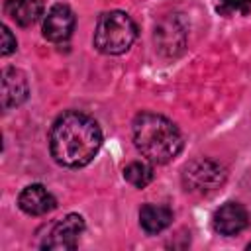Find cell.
<instances>
[{
    "label": "cell",
    "instance_id": "9",
    "mask_svg": "<svg viewBox=\"0 0 251 251\" xmlns=\"http://www.w3.org/2000/svg\"><path fill=\"white\" fill-rule=\"evenodd\" d=\"M18 206L27 216H45L57 206V202L43 184H29L20 192Z\"/></svg>",
    "mask_w": 251,
    "mask_h": 251
},
{
    "label": "cell",
    "instance_id": "6",
    "mask_svg": "<svg viewBox=\"0 0 251 251\" xmlns=\"http://www.w3.org/2000/svg\"><path fill=\"white\" fill-rule=\"evenodd\" d=\"M75 29V14L67 4H55L43 20V37L53 43L67 41Z\"/></svg>",
    "mask_w": 251,
    "mask_h": 251
},
{
    "label": "cell",
    "instance_id": "10",
    "mask_svg": "<svg viewBox=\"0 0 251 251\" xmlns=\"http://www.w3.org/2000/svg\"><path fill=\"white\" fill-rule=\"evenodd\" d=\"M4 10L18 25L29 27L39 20L43 6L41 0H6Z\"/></svg>",
    "mask_w": 251,
    "mask_h": 251
},
{
    "label": "cell",
    "instance_id": "2",
    "mask_svg": "<svg viewBox=\"0 0 251 251\" xmlns=\"http://www.w3.org/2000/svg\"><path fill=\"white\" fill-rule=\"evenodd\" d=\"M131 131L137 151L151 163L165 165L173 161L182 149V135L178 127L161 114H137Z\"/></svg>",
    "mask_w": 251,
    "mask_h": 251
},
{
    "label": "cell",
    "instance_id": "12",
    "mask_svg": "<svg viewBox=\"0 0 251 251\" xmlns=\"http://www.w3.org/2000/svg\"><path fill=\"white\" fill-rule=\"evenodd\" d=\"M124 178L135 188H145L153 180V167L145 161H131L124 169Z\"/></svg>",
    "mask_w": 251,
    "mask_h": 251
},
{
    "label": "cell",
    "instance_id": "11",
    "mask_svg": "<svg viewBox=\"0 0 251 251\" xmlns=\"http://www.w3.org/2000/svg\"><path fill=\"white\" fill-rule=\"evenodd\" d=\"M173 222V212L163 204H145L139 210V224L147 233H159Z\"/></svg>",
    "mask_w": 251,
    "mask_h": 251
},
{
    "label": "cell",
    "instance_id": "8",
    "mask_svg": "<svg viewBox=\"0 0 251 251\" xmlns=\"http://www.w3.org/2000/svg\"><path fill=\"white\" fill-rule=\"evenodd\" d=\"M29 96V84L25 75L20 69H4L2 71V108L10 110L24 104Z\"/></svg>",
    "mask_w": 251,
    "mask_h": 251
},
{
    "label": "cell",
    "instance_id": "14",
    "mask_svg": "<svg viewBox=\"0 0 251 251\" xmlns=\"http://www.w3.org/2000/svg\"><path fill=\"white\" fill-rule=\"evenodd\" d=\"M16 47H18L16 37L12 35V31H10L6 25H2V45H0V53H2V55H10V53L16 51Z\"/></svg>",
    "mask_w": 251,
    "mask_h": 251
},
{
    "label": "cell",
    "instance_id": "1",
    "mask_svg": "<svg viewBox=\"0 0 251 251\" xmlns=\"http://www.w3.org/2000/svg\"><path fill=\"white\" fill-rule=\"evenodd\" d=\"M102 145V131L88 114L69 110L61 114L49 131L51 157L69 169L88 165Z\"/></svg>",
    "mask_w": 251,
    "mask_h": 251
},
{
    "label": "cell",
    "instance_id": "5",
    "mask_svg": "<svg viewBox=\"0 0 251 251\" xmlns=\"http://www.w3.org/2000/svg\"><path fill=\"white\" fill-rule=\"evenodd\" d=\"M84 231V220L78 214H69L57 224H53L51 231L43 241V249L51 251H69L78 245V237Z\"/></svg>",
    "mask_w": 251,
    "mask_h": 251
},
{
    "label": "cell",
    "instance_id": "7",
    "mask_svg": "<svg viewBox=\"0 0 251 251\" xmlns=\"http://www.w3.org/2000/svg\"><path fill=\"white\" fill-rule=\"evenodd\" d=\"M247 224H249L247 210L239 202H226L216 210L212 220V226L220 235H235L243 231Z\"/></svg>",
    "mask_w": 251,
    "mask_h": 251
},
{
    "label": "cell",
    "instance_id": "3",
    "mask_svg": "<svg viewBox=\"0 0 251 251\" xmlns=\"http://www.w3.org/2000/svg\"><path fill=\"white\" fill-rule=\"evenodd\" d=\"M137 37V25L126 12H106L94 29V47L104 55L126 53Z\"/></svg>",
    "mask_w": 251,
    "mask_h": 251
},
{
    "label": "cell",
    "instance_id": "15",
    "mask_svg": "<svg viewBox=\"0 0 251 251\" xmlns=\"http://www.w3.org/2000/svg\"><path fill=\"white\" fill-rule=\"evenodd\" d=\"M247 249H251V241H249V243H247Z\"/></svg>",
    "mask_w": 251,
    "mask_h": 251
},
{
    "label": "cell",
    "instance_id": "13",
    "mask_svg": "<svg viewBox=\"0 0 251 251\" xmlns=\"http://www.w3.org/2000/svg\"><path fill=\"white\" fill-rule=\"evenodd\" d=\"M214 4L222 16L247 14L251 10V0H214Z\"/></svg>",
    "mask_w": 251,
    "mask_h": 251
},
{
    "label": "cell",
    "instance_id": "4",
    "mask_svg": "<svg viewBox=\"0 0 251 251\" xmlns=\"http://www.w3.org/2000/svg\"><path fill=\"white\" fill-rule=\"evenodd\" d=\"M227 173L226 167L214 159L200 157L190 161L182 171V184L188 192L196 194H208L214 192L218 186L224 184Z\"/></svg>",
    "mask_w": 251,
    "mask_h": 251
}]
</instances>
